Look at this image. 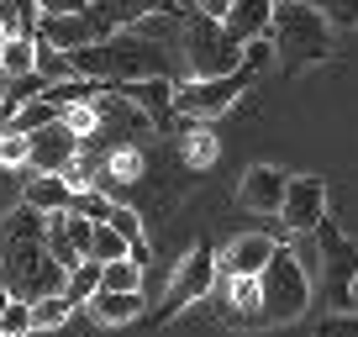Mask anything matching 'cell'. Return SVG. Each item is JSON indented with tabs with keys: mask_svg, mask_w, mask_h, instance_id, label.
Returning a JSON list of instances; mask_svg holds the SVG:
<instances>
[{
	"mask_svg": "<svg viewBox=\"0 0 358 337\" xmlns=\"http://www.w3.org/2000/svg\"><path fill=\"white\" fill-rule=\"evenodd\" d=\"M90 11V0H37V16H79Z\"/></svg>",
	"mask_w": 358,
	"mask_h": 337,
	"instance_id": "cell-34",
	"label": "cell"
},
{
	"mask_svg": "<svg viewBox=\"0 0 358 337\" xmlns=\"http://www.w3.org/2000/svg\"><path fill=\"white\" fill-rule=\"evenodd\" d=\"M37 37H43L48 48H58V53H74V48H90V43H101V37H111V32L101 27L95 11H79V16H43V22H37Z\"/></svg>",
	"mask_w": 358,
	"mask_h": 337,
	"instance_id": "cell-14",
	"label": "cell"
},
{
	"mask_svg": "<svg viewBox=\"0 0 358 337\" xmlns=\"http://www.w3.org/2000/svg\"><path fill=\"white\" fill-rule=\"evenodd\" d=\"M69 201H74V190L64 185V174H37L32 185H27L22 206H32V211L53 216V211H69Z\"/></svg>",
	"mask_w": 358,
	"mask_h": 337,
	"instance_id": "cell-19",
	"label": "cell"
},
{
	"mask_svg": "<svg viewBox=\"0 0 358 337\" xmlns=\"http://www.w3.org/2000/svg\"><path fill=\"white\" fill-rule=\"evenodd\" d=\"M248 85H253L248 69H237V74H227V79H185L174 90V116H185V122H211V116L232 111V106L243 101Z\"/></svg>",
	"mask_w": 358,
	"mask_h": 337,
	"instance_id": "cell-6",
	"label": "cell"
},
{
	"mask_svg": "<svg viewBox=\"0 0 358 337\" xmlns=\"http://www.w3.org/2000/svg\"><path fill=\"white\" fill-rule=\"evenodd\" d=\"M95 290H101V264H95V259L74 264V269L64 274V301H69V306L90 301V295H95Z\"/></svg>",
	"mask_w": 358,
	"mask_h": 337,
	"instance_id": "cell-24",
	"label": "cell"
},
{
	"mask_svg": "<svg viewBox=\"0 0 358 337\" xmlns=\"http://www.w3.org/2000/svg\"><path fill=\"white\" fill-rule=\"evenodd\" d=\"M85 306L101 327H122V322H132V316H143V295H116V290H95Z\"/></svg>",
	"mask_w": 358,
	"mask_h": 337,
	"instance_id": "cell-18",
	"label": "cell"
},
{
	"mask_svg": "<svg viewBox=\"0 0 358 337\" xmlns=\"http://www.w3.org/2000/svg\"><path fill=\"white\" fill-rule=\"evenodd\" d=\"M6 85H11V79H6V74H0V101H6Z\"/></svg>",
	"mask_w": 358,
	"mask_h": 337,
	"instance_id": "cell-37",
	"label": "cell"
},
{
	"mask_svg": "<svg viewBox=\"0 0 358 337\" xmlns=\"http://www.w3.org/2000/svg\"><path fill=\"white\" fill-rule=\"evenodd\" d=\"M268 43H274V58L285 69H306L332 58V27L306 6V0H280L274 6V22H268Z\"/></svg>",
	"mask_w": 358,
	"mask_h": 337,
	"instance_id": "cell-3",
	"label": "cell"
},
{
	"mask_svg": "<svg viewBox=\"0 0 358 337\" xmlns=\"http://www.w3.org/2000/svg\"><path fill=\"white\" fill-rule=\"evenodd\" d=\"M274 6H280V0H232L227 16H222V27L237 37V43H258V37H268Z\"/></svg>",
	"mask_w": 358,
	"mask_h": 337,
	"instance_id": "cell-15",
	"label": "cell"
},
{
	"mask_svg": "<svg viewBox=\"0 0 358 337\" xmlns=\"http://www.w3.org/2000/svg\"><path fill=\"white\" fill-rule=\"evenodd\" d=\"M90 227L79 211H53L43 216V248H48V259L58 264V269H74V264L90 259Z\"/></svg>",
	"mask_w": 358,
	"mask_h": 337,
	"instance_id": "cell-9",
	"label": "cell"
},
{
	"mask_svg": "<svg viewBox=\"0 0 358 337\" xmlns=\"http://www.w3.org/2000/svg\"><path fill=\"white\" fill-rule=\"evenodd\" d=\"M164 69H169L164 43H148L137 32H111L101 43L69 53V74L95 79L101 90H122V85H137V79H164Z\"/></svg>",
	"mask_w": 358,
	"mask_h": 337,
	"instance_id": "cell-2",
	"label": "cell"
},
{
	"mask_svg": "<svg viewBox=\"0 0 358 337\" xmlns=\"http://www.w3.org/2000/svg\"><path fill=\"white\" fill-rule=\"evenodd\" d=\"M0 337H32V306L27 301H11L0 311Z\"/></svg>",
	"mask_w": 358,
	"mask_h": 337,
	"instance_id": "cell-30",
	"label": "cell"
},
{
	"mask_svg": "<svg viewBox=\"0 0 358 337\" xmlns=\"http://www.w3.org/2000/svg\"><path fill=\"white\" fill-rule=\"evenodd\" d=\"M274 237H264V232H243V237H232V243L216 253V269L222 274H232V280H258V274L268 269V259H274Z\"/></svg>",
	"mask_w": 358,
	"mask_h": 337,
	"instance_id": "cell-13",
	"label": "cell"
},
{
	"mask_svg": "<svg viewBox=\"0 0 358 337\" xmlns=\"http://www.w3.org/2000/svg\"><path fill=\"white\" fill-rule=\"evenodd\" d=\"M0 43H6V32H0Z\"/></svg>",
	"mask_w": 358,
	"mask_h": 337,
	"instance_id": "cell-39",
	"label": "cell"
},
{
	"mask_svg": "<svg viewBox=\"0 0 358 337\" xmlns=\"http://www.w3.org/2000/svg\"><path fill=\"white\" fill-rule=\"evenodd\" d=\"M174 132H179V158H185V168H211L216 164V137L206 132L201 122L174 116Z\"/></svg>",
	"mask_w": 358,
	"mask_h": 337,
	"instance_id": "cell-17",
	"label": "cell"
},
{
	"mask_svg": "<svg viewBox=\"0 0 358 337\" xmlns=\"http://www.w3.org/2000/svg\"><path fill=\"white\" fill-rule=\"evenodd\" d=\"M316 243H322V280H327V295H332L337 311H348V301H353V280H358V248L348 243L332 222L316 227Z\"/></svg>",
	"mask_w": 358,
	"mask_h": 337,
	"instance_id": "cell-8",
	"label": "cell"
},
{
	"mask_svg": "<svg viewBox=\"0 0 358 337\" xmlns=\"http://www.w3.org/2000/svg\"><path fill=\"white\" fill-rule=\"evenodd\" d=\"M0 74L6 79L37 74V37H6L0 43Z\"/></svg>",
	"mask_w": 358,
	"mask_h": 337,
	"instance_id": "cell-20",
	"label": "cell"
},
{
	"mask_svg": "<svg viewBox=\"0 0 358 337\" xmlns=\"http://www.w3.org/2000/svg\"><path fill=\"white\" fill-rule=\"evenodd\" d=\"M0 127H6V101H0Z\"/></svg>",
	"mask_w": 358,
	"mask_h": 337,
	"instance_id": "cell-38",
	"label": "cell"
},
{
	"mask_svg": "<svg viewBox=\"0 0 358 337\" xmlns=\"http://www.w3.org/2000/svg\"><path fill=\"white\" fill-rule=\"evenodd\" d=\"M64 274L43 248V211L16 206L0 222V285L11 290V301H43V295H64Z\"/></svg>",
	"mask_w": 358,
	"mask_h": 337,
	"instance_id": "cell-1",
	"label": "cell"
},
{
	"mask_svg": "<svg viewBox=\"0 0 358 337\" xmlns=\"http://www.w3.org/2000/svg\"><path fill=\"white\" fill-rule=\"evenodd\" d=\"M216 253L206 243H195L190 253H185V264L174 269V280H169V290H164V301H158V322H174L185 306H195V301H206L211 295V285H216Z\"/></svg>",
	"mask_w": 358,
	"mask_h": 337,
	"instance_id": "cell-7",
	"label": "cell"
},
{
	"mask_svg": "<svg viewBox=\"0 0 358 337\" xmlns=\"http://www.w3.org/2000/svg\"><path fill=\"white\" fill-rule=\"evenodd\" d=\"M106 180L111 185H137L143 180V148L137 143H116L106 153Z\"/></svg>",
	"mask_w": 358,
	"mask_h": 337,
	"instance_id": "cell-22",
	"label": "cell"
},
{
	"mask_svg": "<svg viewBox=\"0 0 358 337\" xmlns=\"http://www.w3.org/2000/svg\"><path fill=\"white\" fill-rule=\"evenodd\" d=\"M268 64H274V43H268V37L243 43V69H248V74H258V69H268Z\"/></svg>",
	"mask_w": 358,
	"mask_h": 337,
	"instance_id": "cell-32",
	"label": "cell"
},
{
	"mask_svg": "<svg viewBox=\"0 0 358 337\" xmlns=\"http://www.w3.org/2000/svg\"><path fill=\"white\" fill-rule=\"evenodd\" d=\"M6 306H11V290H6V285H0V311H6Z\"/></svg>",
	"mask_w": 358,
	"mask_h": 337,
	"instance_id": "cell-36",
	"label": "cell"
},
{
	"mask_svg": "<svg viewBox=\"0 0 358 337\" xmlns=\"http://www.w3.org/2000/svg\"><path fill=\"white\" fill-rule=\"evenodd\" d=\"M306 306H311V274L280 243L274 259H268V269L258 274V327H285L295 316H306Z\"/></svg>",
	"mask_w": 358,
	"mask_h": 337,
	"instance_id": "cell-4",
	"label": "cell"
},
{
	"mask_svg": "<svg viewBox=\"0 0 358 337\" xmlns=\"http://www.w3.org/2000/svg\"><path fill=\"white\" fill-rule=\"evenodd\" d=\"M69 316H74V306L64 295H43V301H32V332H58Z\"/></svg>",
	"mask_w": 358,
	"mask_h": 337,
	"instance_id": "cell-26",
	"label": "cell"
},
{
	"mask_svg": "<svg viewBox=\"0 0 358 337\" xmlns=\"http://www.w3.org/2000/svg\"><path fill=\"white\" fill-rule=\"evenodd\" d=\"M285 185H290V174H285L280 164H253L243 174V185H237V206H243V211H258V216H280Z\"/></svg>",
	"mask_w": 358,
	"mask_h": 337,
	"instance_id": "cell-12",
	"label": "cell"
},
{
	"mask_svg": "<svg viewBox=\"0 0 358 337\" xmlns=\"http://www.w3.org/2000/svg\"><path fill=\"white\" fill-rule=\"evenodd\" d=\"M280 222L290 232H316L327 222V185L316 174H295L285 185V206H280Z\"/></svg>",
	"mask_w": 358,
	"mask_h": 337,
	"instance_id": "cell-10",
	"label": "cell"
},
{
	"mask_svg": "<svg viewBox=\"0 0 358 337\" xmlns=\"http://www.w3.org/2000/svg\"><path fill=\"white\" fill-rule=\"evenodd\" d=\"M316 337H358V316H353V311H337V316H327V322L316 327Z\"/></svg>",
	"mask_w": 358,
	"mask_h": 337,
	"instance_id": "cell-33",
	"label": "cell"
},
{
	"mask_svg": "<svg viewBox=\"0 0 358 337\" xmlns=\"http://www.w3.org/2000/svg\"><path fill=\"white\" fill-rule=\"evenodd\" d=\"M90 11L101 16L106 32H127V27H137L143 16L169 11V0H90Z\"/></svg>",
	"mask_w": 358,
	"mask_h": 337,
	"instance_id": "cell-16",
	"label": "cell"
},
{
	"mask_svg": "<svg viewBox=\"0 0 358 337\" xmlns=\"http://www.w3.org/2000/svg\"><path fill=\"white\" fill-rule=\"evenodd\" d=\"M90 259H95V264H116V259H127V237L116 232L111 222H95V227H90Z\"/></svg>",
	"mask_w": 358,
	"mask_h": 337,
	"instance_id": "cell-25",
	"label": "cell"
},
{
	"mask_svg": "<svg viewBox=\"0 0 358 337\" xmlns=\"http://www.w3.org/2000/svg\"><path fill=\"white\" fill-rule=\"evenodd\" d=\"M69 211H79V216H85V222H111L116 201H111V195H101V190H74V201H69Z\"/></svg>",
	"mask_w": 358,
	"mask_h": 337,
	"instance_id": "cell-27",
	"label": "cell"
},
{
	"mask_svg": "<svg viewBox=\"0 0 358 337\" xmlns=\"http://www.w3.org/2000/svg\"><path fill=\"white\" fill-rule=\"evenodd\" d=\"M101 290H116V295H143V264H137V259L101 264Z\"/></svg>",
	"mask_w": 358,
	"mask_h": 337,
	"instance_id": "cell-23",
	"label": "cell"
},
{
	"mask_svg": "<svg viewBox=\"0 0 358 337\" xmlns=\"http://www.w3.org/2000/svg\"><path fill=\"white\" fill-rule=\"evenodd\" d=\"M27 143H32V158H27V168H37V174H64V168L79 158V148H85L74 127H64V116H58L53 127H37V132H27Z\"/></svg>",
	"mask_w": 358,
	"mask_h": 337,
	"instance_id": "cell-11",
	"label": "cell"
},
{
	"mask_svg": "<svg viewBox=\"0 0 358 337\" xmlns=\"http://www.w3.org/2000/svg\"><path fill=\"white\" fill-rule=\"evenodd\" d=\"M179 48H185V69L190 79H227L243 69V43L227 32L211 16H185V32H179Z\"/></svg>",
	"mask_w": 358,
	"mask_h": 337,
	"instance_id": "cell-5",
	"label": "cell"
},
{
	"mask_svg": "<svg viewBox=\"0 0 358 337\" xmlns=\"http://www.w3.org/2000/svg\"><path fill=\"white\" fill-rule=\"evenodd\" d=\"M327 27H358V0H306Z\"/></svg>",
	"mask_w": 358,
	"mask_h": 337,
	"instance_id": "cell-28",
	"label": "cell"
},
{
	"mask_svg": "<svg viewBox=\"0 0 358 337\" xmlns=\"http://www.w3.org/2000/svg\"><path fill=\"white\" fill-rule=\"evenodd\" d=\"M227 6H232V0H190V11H195V16H211V22H222Z\"/></svg>",
	"mask_w": 358,
	"mask_h": 337,
	"instance_id": "cell-35",
	"label": "cell"
},
{
	"mask_svg": "<svg viewBox=\"0 0 358 337\" xmlns=\"http://www.w3.org/2000/svg\"><path fill=\"white\" fill-rule=\"evenodd\" d=\"M64 127H74L79 143H85V137L101 132V116H95V106H64Z\"/></svg>",
	"mask_w": 358,
	"mask_h": 337,
	"instance_id": "cell-31",
	"label": "cell"
},
{
	"mask_svg": "<svg viewBox=\"0 0 358 337\" xmlns=\"http://www.w3.org/2000/svg\"><path fill=\"white\" fill-rule=\"evenodd\" d=\"M58 116H64V106H53L48 95H37V101H22L11 116H6V127L11 132H37V127H53Z\"/></svg>",
	"mask_w": 358,
	"mask_h": 337,
	"instance_id": "cell-21",
	"label": "cell"
},
{
	"mask_svg": "<svg viewBox=\"0 0 358 337\" xmlns=\"http://www.w3.org/2000/svg\"><path fill=\"white\" fill-rule=\"evenodd\" d=\"M27 158H32V143H27V132L0 127V168H27Z\"/></svg>",
	"mask_w": 358,
	"mask_h": 337,
	"instance_id": "cell-29",
	"label": "cell"
}]
</instances>
